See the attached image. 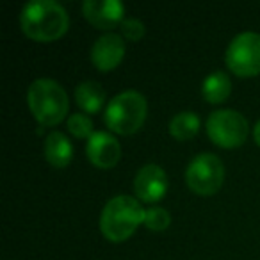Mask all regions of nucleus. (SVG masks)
Instances as JSON below:
<instances>
[{
  "label": "nucleus",
  "instance_id": "9b49d317",
  "mask_svg": "<svg viewBox=\"0 0 260 260\" xmlns=\"http://www.w3.org/2000/svg\"><path fill=\"white\" fill-rule=\"evenodd\" d=\"M86 155L93 166L100 170H111L121 159V146L114 136L100 130L87 139Z\"/></svg>",
  "mask_w": 260,
  "mask_h": 260
},
{
  "label": "nucleus",
  "instance_id": "f8f14e48",
  "mask_svg": "<svg viewBox=\"0 0 260 260\" xmlns=\"http://www.w3.org/2000/svg\"><path fill=\"white\" fill-rule=\"evenodd\" d=\"M45 159L54 168H66L73 159V146L70 139L59 130H52L43 145Z\"/></svg>",
  "mask_w": 260,
  "mask_h": 260
},
{
  "label": "nucleus",
  "instance_id": "f257e3e1",
  "mask_svg": "<svg viewBox=\"0 0 260 260\" xmlns=\"http://www.w3.org/2000/svg\"><path fill=\"white\" fill-rule=\"evenodd\" d=\"M20 25L29 40L50 43L62 38L70 29V16L66 9L54 0L27 2L20 13Z\"/></svg>",
  "mask_w": 260,
  "mask_h": 260
},
{
  "label": "nucleus",
  "instance_id": "7ed1b4c3",
  "mask_svg": "<svg viewBox=\"0 0 260 260\" xmlns=\"http://www.w3.org/2000/svg\"><path fill=\"white\" fill-rule=\"evenodd\" d=\"M27 105L41 126H54L68 116L70 98L57 80L36 79L27 89Z\"/></svg>",
  "mask_w": 260,
  "mask_h": 260
},
{
  "label": "nucleus",
  "instance_id": "a211bd4d",
  "mask_svg": "<svg viewBox=\"0 0 260 260\" xmlns=\"http://www.w3.org/2000/svg\"><path fill=\"white\" fill-rule=\"evenodd\" d=\"M119 27H121L123 38H126L128 41H139L146 32L145 23L139 18H125Z\"/></svg>",
  "mask_w": 260,
  "mask_h": 260
},
{
  "label": "nucleus",
  "instance_id": "6e6552de",
  "mask_svg": "<svg viewBox=\"0 0 260 260\" xmlns=\"http://www.w3.org/2000/svg\"><path fill=\"white\" fill-rule=\"evenodd\" d=\"M168 175L159 164H146L138 171L134 178V191L139 202L155 203L168 192Z\"/></svg>",
  "mask_w": 260,
  "mask_h": 260
},
{
  "label": "nucleus",
  "instance_id": "f3484780",
  "mask_svg": "<svg viewBox=\"0 0 260 260\" xmlns=\"http://www.w3.org/2000/svg\"><path fill=\"white\" fill-rule=\"evenodd\" d=\"M171 224V214L164 207H150L145 210V226L152 232H164Z\"/></svg>",
  "mask_w": 260,
  "mask_h": 260
},
{
  "label": "nucleus",
  "instance_id": "9d476101",
  "mask_svg": "<svg viewBox=\"0 0 260 260\" xmlns=\"http://www.w3.org/2000/svg\"><path fill=\"white\" fill-rule=\"evenodd\" d=\"M126 45L116 32H105L96 38L91 47V62L100 72H111L123 61Z\"/></svg>",
  "mask_w": 260,
  "mask_h": 260
},
{
  "label": "nucleus",
  "instance_id": "4468645a",
  "mask_svg": "<svg viewBox=\"0 0 260 260\" xmlns=\"http://www.w3.org/2000/svg\"><path fill=\"white\" fill-rule=\"evenodd\" d=\"M232 93V80L226 72H216L209 73L202 84V94L209 104H221L224 102Z\"/></svg>",
  "mask_w": 260,
  "mask_h": 260
},
{
  "label": "nucleus",
  "instance_id": "2eb2a0df",
  "mask_svg": "<svg viewBox=\"0 0 260 260\" xmlns=\"http://www.w3.org/2000/svg\"><path fill=\"white\" fill-rule=\"evenodd\" d=\"M200 130V116L192 111H182L170 121V134L177 141H189Z\"/></svg>",
  "mask_w": 260,
  "mask_h": 260
},
{
  "label": "nucleus",
  "instance_id": "39448f33",
  "mask_svg": "<svg viewBox=\"0 0 260 260\" xmlns=\"http://www.w3.org/2000/svg\"><path fill=\"white\" fill-rule=\"evenodd\" d=\"M207 134L221 148H237L248 139V119L234 109H219L207 118Z\"/></svg>",
  "mask_w": 260,
  "mask_h": 260
},
{
  "label": "nucleus",
  "instance_id": "20e7f679",
  "mask_svg": "<svg viewBox=\"0 0 260 260\" xmlns=\"http://www.w3.org/2000/svg\"><path fill=\"white\" fill-rule=\"evenodd\" d=\"M148 114L146 98L139 91L128 89L116 94L105 109V125L119 136H132L143 126Z\"/></svg>",
  "mask_w": 260,
  "mask_h": 260
},
{
  "label": "nucleus",
  "instance_id": "f03ea898",
  "mask_svg": "<svg viewBox=\"0 0 260 260\" xmlns=\"http://www.w3.org/2000/svg\"><path fill=\"white\" fill-rule=\"evenodd\" d=\"M145 223V209L138 198L118 194L105 203L100 214V232L111 242H123Z\"/></svg>",
  "mask_w": 260,
  "mask_h": 260
},
{
  "label": "nucleus",
  "instance_id": "0eeeda50",
  "mask_svg": "<svg viewBox=\"0 0 260 260\" xmlns=\"http://www.w3.org/2000/svg\"><path fill=\"white\" fill-rule=\"evenodd\" d=\"M224 61L232 73L239 77H255L260 73V34L246 30L230 41Z\"/></svg>",
  "mask_w": 260,
  "mask_h": 260
},
{
  "label": "nucleus",
  "instance_id": "dca6fc26",
  "mask_svg": "<svg viewBox=\"0 0 260 260\" xmlns=\"http://www.w3.org/2000/svg\"><path fill=\"white\" fill-rule=\"evenodd\" d=\"M66 125H68L70 134L75 136L77 139H89L91 136L94 134L93 121H91L89 116L82 114V112H73V114H70Z\"/></svg>",
  "mask_w": 260,
  "mask_h": 260
},
{
  "label": "nucleus",
  "instance_id": "ddd939ff",
  "mask_svg": "<svg viewBox=\"0 0 260 260\" xmlns=\"http://www.w3.org/2000/svg\"><path fill=\"white\" fill-rule=\"evenodd\" d=\"M75 102L84 112L96 114L105 104V91L94 80H84L75 87Z\"/></svg>",
  "mask_w": 260,
  "mask_h": 260
},
{
  "label": "nucleus",
  "instance_id": "1a4fd4ad",
  "mask_svg": "<svg viewBox=\"0 0 260 260\" xmlns=\"http://www.w3.org/2000/svg\"><path fill=\"white\" fill-rule=\"evenodd\" d=\"M82 15L94 29L111 30L125 20V6L119 0H84Z\"/></svg>",
  "mask_w": 260,
  "mask_h": 260
},
{
  "label": "nucleus",
  "instance_id": "423d86ee",
  "mask_svg": "<svg viewBox=\"0 0 260 260\" xmlns=\"http://www.w3.org/2000/svg\"><path fill=\"white\" fill-rule=\"evenodd\" d=\"M224 182V164L214 153H198L185 170V184L200 196H210L221 189Z\"/></svg>",
  "mask_w": 260,
  "mask_h": 260
},
{
  "label": "nucleus",
  "instance_id": "6ab92c4d",
  "mask_svg": "<svg viewBox=\"0 0 260 260\" xmlns=\"http://www.w3.org/2000/svg\"><path fill=\"white\" fill-rule=\"evenodd\" d=\"M253 138H255V143L260 146V121L255 125V128H253Z\"/></svg>",
  "mask_w": 260,
  "mask_h": 260
}]
</instances>
